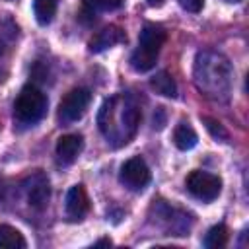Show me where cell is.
Listing matches in <instances>:
<instances>
[{"label":"cell","mask_w":249,"mask_h":249,"mask_svg":"<svg viewBox=\"0 0 249 249\" xmlns=\"http://www.w3.org/2000/svg\"><path fill=\"white\" fill-rule=\"evenodd\" d=\"M140 119V107L130 95H111L97 113L99 130L113 146L126 144L136 134Z\"/></svg>","instance_id":"1"},{"label":"cell","mask_w":249,"mask_h":249,"mask_svg":"<svg viewBox=\"0 0 249 249\" xmlns=\"http://www.w3.org/2000/svg\"><path fill=\"white\" fill-rule=\"evenodd\" d=\"M193 78L202 91L212 101H228L233 86V68L230 60L218 51H200L195 58Z\"/></svg>","instance_id":"2"},{"label":"cell","mask_w":249,"mask_h":249,"mask_svg":"<svg viewBox=\"0 0 249 249\" xmlns=\"http://www.w3.org/2000/svg\"><path fill=\"white\" fill-rule=\"evenodd\" d=\"M167 39V31L158 23H146L138 37V49L130 56V66L136 72H148L156 66L160 49Z\"/></svg>","instance_id":"3"},{"label":"cell","mask_w":249,"mask_h":249,"mask_svg":"<svg viewBox=\"0 0 249 249\" xmlns=\"http://www.w3.org/2000/svg\"><path fill=\"white\" fill-rule=\"evenodd\" d=\"M47 113V95L37 86H25L14 101V117L21 124H35Z\"/></svg>","instance_id":"4"},{"label":"cell","mask_w":249,"mask_h":249,"mask_svg":"<svg viewBox=\"0 0 249 249\" xmlns=\"http://www.w3.org/2000/svg\"><path fill=\"white\" fill-rule=\"evenodd\" d=\"M187 191L202 200V202H212L214 198L220 196L222 193V179L214 173H208V171H200V169H195L187 175Z\"/></svg>","instance_id":"5"},{"label":"cell","mask_w":249,"mask_h":249,"mask_svg":"<svg viewBox=\"0 0 249 249\" xmlns=\"http://www.w3.org/2000/svg\"><path fill=\"white\" fill-rule=\"evenodd\" d=\"M89 101H91L89 89H86V88H74V89H70L62 97V101L58 103V121L62 124H70V123L80 121L84 117Z\"/></svg>","instance_id":"6"},{"label":"cell","mask_w":249,"mask_h":249,"mask_svg":"<svg viewBox=\"0 0 249 249\" xmlns=\"http://www.w3.org/2000/svg\"><path fill=\"white\" fill-rule=\"evenodd\" d=\"M121 183L128 189V191H144L146 185L150 183L152 175H150V167L148 163L140 158V156H132L128 158L123 165H121V173H119Z\"/></svg>","instance_id":"7"},{"label":"cell","mask_w":249,"mask_h":249,"mask_svg":"<svg viewBox=\"0 0 249 249\" xmlns=\"http://www.w3.org/2000/svg\"><path fill=\"white\" fill-rule=\"evenodd\" d=\"M25 195H27V202L31 208L35 210H43L51 198V185L47 175L37 169L31 177H27L25 181Z\"/></svg>","instance_id":"8"},{"label":"cell","mask_w":249,"mask_h":249,"mask_svg":"<svg viewBox=\"0 0 249 249\" xmlns=\"http://www.w3.org/2000/svg\"><path fill=\"white\" fill-rule=\"evenodd\" d=\"M154 210H156V216L158 218H163V224H165V235H187L189 231V216L175 210V208H169L167 204H154Z\"/></svg>","instance_id":"9"},{"label":"cell","mask_w":249,"mask_h":249,"mask_svg":"<svg viewBox=\"0 0 249 249\" xmlns=\"http://www.w3.org/2000/svg\"><path fill=\"white\" fill-rule=\"evenodd\" d=\"M89 210V198L84 185H74L66 193V216L70 222H80Z\"/></svg>","instance_id":"10"},{"label":"cell","mask_w":249,"mask_h":249,"mask_svg":"<svg viewBox=\"0 0 249 249\" xmlns=\"http://www.w3.org/2000/svg\"><path fill=\"white\" fill-rule=\"evenodd\" d=\"M84 148V138L80 134H64L56 142V158L62 165H70L76 161Z\"/></svg>","instance_id":"11"},{"label":"cell","mask_w":249,"mask_h":249,"mask_svg":"<svg viewBox=\"0 0 249 249\" xmlns=\"http://www.w3.org/2000/svg\"><path fill=\"white\" fill-rule=\"evenodd\" d=\"M124 41H126V35L121 27L107 25L89 41V51L91 53H101V51H107V49H111L119 43H124Z\"/></svg>","instance_id":"12"},{"label":"cell","mask_w":249,"mask_h":249,"mask_svg":"<svg viewBox=\"0 0 249 249\" xmlns=\"http://www.w3.org/2000/svg\"><path fill=\"white\" fill-rule=\"evenodd\" d=\"M173 142L179 150L187 152V150H193L198 142V136L195 132V128L189 124V123H179L173 130Z\"/></svg>","instance_id":"13"},{"label":"cell","mask_w":249,"mask_h":249,"mask_svg":"<svg viewBox=\"0 0 249 249\" xmlns=\"http://www.w3.org/2000/svg\"><path fill=\"white\" fill-rule=\"evenodd\" d=\"M150 88L163 95V97H175L177 95V84L173 80V76L167 70H160L152 80H150Z\"/></svg>","instance_id":"14"},{"label":"cell","mask_w":249,"mask_h":249,"mask_svg":"<svg viewBox=\"0 0 249 249\" xmlns=\"http://www.w3.org/2000/svg\"><path fill=\"white\" fill-rule=\"evenodd\" d=\"M27 241L19 230L8 224H0V247L4 249H25Z\"/></svg>","instance_id":"15"},{"label":"cell","mask_w":249,"mask_h":249,"mask_svg":"<svg viewBox=\"0 0 249 249\" xmlns=\"http://www.w3.org/2000/svg\"><path fill=\"white\" fill-rule=\"evenodd\" d=\"M58 0H33V14L39 25H49L56 14Z\"/></svg>","instance_id":"16"},{"label":"cell","mask_w":249,"mask_h":249,"mask_svg":"<svg viewBox=\"0 0 249 249\" xmlns=\"http://www.w3.org/2000/svg\"><path fill=\"white\" fill-rule=\"evenodd\" d=\"M228 237H230L228 228H226L224 224H216V226H212V228L206 231L202 245H204L206 249H222V247H226Z\"/></svg>","instance_id":"17"},{"label":"cell","mask_w":249,"mask_h":249,"mask_svg":"<svg viewBox=\"0 0 249 249\" xmlns=\"http://www.w3.org/2000/svg\"><path fill=\"white\" fill-rule=\"evenodd\" d=\"M84 4L89 10H97V12H111L123 6V0H84Z\"/></svg>","instance_id":"18"},{"label":"cell","mask_w":249,"mask_h":249,"mask_svg":"<svg viewBox=\"0 0 249 249\" xmlns=\"http://www.w3.org/2000/svg\"><path fill=\"white\" fill-rule=\"evenodd\" d=\"M202 123L206 126V130L216 138V140H228V130L222 126V123H218L216 119L210 117H202Z\"/></svg>","instance_id":"19"},{"label":"cell","mask_w":249,"mask_h":249,"mask_svg":"<svg viewBox=\"0 0 249 249\" xmlns=\"http://www.w3.org/2000/svg\"><path fill=\"white\" fill-rule=\"evenodd\" d=\"M4 25H6V21L0 23V53L4 51V47H8V45L14 41L16 33H18V29H16L14 25H12L10 29H4Z\"/></svg>","instance_id":"20"},{"label":"cell","mask_w":249,"mask_h":249,"mask_svg":"<svg viewBox=\"0 0 249 249\" xmlns=\"http://www.w3.org/2000/svg\"><path fill=\"white\" fill-rule=\"evenodd\" d=\"M179 4H181V8H183V10L196 14V12H200V10H202L204 0H179Z\"/></svg>","instance_id":"21"},{"label":"cell","mask_w":249,"mask_h":249,"mask_svg":"<svg viewBox=\"0 0 249 249\" xmlns=\"http://www.w3.org/2000/svg\"><path fill=\"white\" fill-rule=\"evenodd\" d=\"M163 124H165V111H163V107H158L156 113H154V117H152V126L158 128V130H161Z\"/></svg>","instance_id":"22"},{"label":"cell","mask_w":249,"mask_h":249,"mask_svg":"<svg viewBox=\"0 0 249 249\" xmlns=\"http://www.w3.org/2000/svg\"><path fill=\"white\" fill-rule=\"evenodd\" d=\"M146 4L152 6V8H160V6L163 4V0H146Z\"/></svg>","instance_id":"23"},{"label":"cell","mask_w":249,"mask_h":249,"mask_svg":"<svg viewBox=\"0 0 249 249\" xmlns=\"http://www.w3.org/2000/svg\"><path fill=\"white\" fill-rule=\"evenodd\" d=\"M93 245H95V247H99V245H107V247H109V245H111V239H99V241H95Z\"/></svg>","instance_id":"24"},{"label":"cell","mask_w":249,"mask_h":249,"mask_svg":"<svg viewBox=\"0 0 249 249\" xmlns=\"http://www.w3.org/2000/svg\"><path fill=\"white\" fill-rule=\"evenodd\" d=\"M224 2H230V4H237V2H241V0H224Z\"/></svg>","instance_id":"25"}]
</instances>
